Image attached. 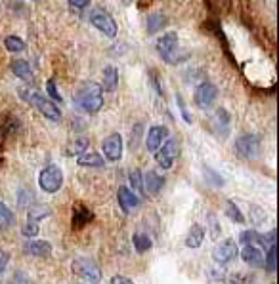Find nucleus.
<instances>
[{"label": "nucleus", "instance_id": "1a4fd4ad", "mask_svg": "<svg viewBox=\"0 0 279 284\" xmlns=\"http://www.w3.org/2000/svg\"><path fill=\"white\" fill-rule=\"evenodd\" d=\"M102 151L109 162L121 161V157H123V138H121V134H111L103 139Z\"/></svg>", "mask_w": 279, "mask_h": 284}, {"label": "nucleus", "instance_id": "72a5a7b5", "mask_svg": "<svg viewBox=\"0 0 279 284\" xmlns=\"http://www.w3.org/2000/svg\"><path fill=\"white\" fill-rule=\"evenodd\" d=\"M46 92H48V99H52V101H56V103H61V95H59L58 92V86H56V81L54 79H50V81L46 82Z\"/></svg>", "mask_w": 279, "mask_h": 284}, {"label": "nucleus", "instance_id": "39448f33", "mask_svg": "<svg viewBox=\"0 0 279 284\" xmlns=\"http://www.w3.org/2000/svg\"><path fill=\"white\" fill-rule=\"evenodd\" d=\"M71 269H73L75 275L88 280L90 284H98L102 280V269L90 257H75L73 263H71Z\"/></svg>", "mask_w": 279, "mask_h": 284}, {"label": "nucleus", "instance_id": "f704fd0d", "mask_svg": "<svg viewBox=\"0 0 279 284\" xmlns=\"http://www.w3.org/2000/svg\"><path fill=\"white\" fill-rule=\"evenodd\" d=\"M208 225H211V237H213V239H218V235H220V225H218L214 214H208Z\"/></svg>", "mask_w": 279, "mask_h": 284}, {"label": "nucleus", "instance_id": "412c9836", "mask_svg": "<svg viewBox=\"0 0 279 284\" xmlns=\"http://www.w3.org/2000/svg\"><path fill=\"white\" fill-rule=\"evenodd\" d=\"M77 164L86 168H102L105 164V161H103L102 154L98 153H82L77 157Z\"/></svg>", "mask_w": 279, "mask_h": 284}, {"label": "nucleus", "instance_id": "aec40b11", "mask_svg": "<svg viewBox=\"0 0 279 284\" xmlns=\"http://www.w3.org/2000/svg\"><path fill=\"white\" fill-rule=\"evenodd\" d=\"M203 239H205V229L199 225V223H193L190 229V233H188V237H185V246L199 248L203 244Z\"/></svg>", "mask_w": 279, "mask_h": 284}, {"label": "nucleus", "instance_id": "423d86ee", "mask_svg": "<svg viewBox=\"0 0 279 284\" xmlns=\"http://www.w3.org/2000/svg\"><path fill=\"white\" fill-rule=\"evenodd\" d=\"M38 185L44 193H58L63 185V172L59 170V166L50 164L46 166L40 174H38Z\"/></svg>", "mask_w": 279, "mask_h": 284}, {"label": "nucleus", "instance_id": "9d476101", "mask_svg": "<svg viewBox=\"0 0 279 284\" xmlns=\"http://www.w3.org/2000/svg\"><path fill=\"white\" fill-rule=\"evenodd\" d=\"M239 254V250H237V242H234L231 239L229 241H224L220 242L218 246L213 250V260L216 263H220V265H226V263L234 262L235 257Z\"/></svg>", "mask_w": 279, "mask_h": 284}, {"label": "nucleus", "instance_id": "cd10ccee", "mask_svg": "<svg viewBox=\"0 0 279 284\" xmlns=\"http://www.w3.org/2000/svg\"><path fill=\"white\" fill-rule=\"evenodd\" d=\"M128 179H130V185H132V189L136 191V193H144V175H142V172H140L138 168H134V170H130V174H128Z\"/></svg>", "mask_w": 279, "mask_h": 284}, {"label": "nucleus", "instance_id": "4be33fe9", "mask_svg": "<svg viewBox=\"0 0 279 284\" xmlns=\"http://www.w3.org/2000/svg\"><path fill=\"white\" fill-rule=\"evenodd\" d=\"M119 84V71L117 67L113 65H107L103 69V88L107 90V92H113Z\"/></svg>", "mask_w": 279, "mask_h": 284}, {"label": "nucleus", "instance_id": "c756f323", "mask_svg": "<svg viewBox=\"0 0 279 284\" xmlns=\"http://www.w3.org/2000/svg\"><path fill=\"white\" fill-rule=\"evenodd\" d=\"M14 223V214L12 210L8 208L4 202H0V229H4V227H10Z\"/></svg>", "mask_w": 279, "mask_h": 284}, {"label": "nucleus", "instance_id": "c9c22d12", "mask_svg": "<svg viewBox=\"0 0 279 284\" xmlns=\"http://www.w3.org/2000/svg\"><path fill=\"white\" fill-rule=\"evenodd\" d=\"M176 101H178V107H180V111H182V117H184V120H185V122H191L190 113H188V109H185L184 99H182V95H180V94L176 95Z\"/></svg>", "mask_w": 279, "mask_h": 284}, {"label": "nucleus", "instance_id": "f257e3e1", "mask_svg": "<svg viewBox=\"0 0 279 284\" xmlns=\"http://www.w3.org/2000/svg\"><path fill=\"white\" fill-rule=\"evenodd\" d=\"M75 107L84 111L88 115H96L103 107V90L96 82H84L81 88L75 92Z\"/></svg>", "mask_w": 279, "mask_h": 284}, {"label": "nucleus", "instance_id": "7ed1b4c3", "mask_svg": "<svg viewBox=\"0 0 279 284\" xmlns=\"http://www.w3.org/2000/svg\"><path fill=\"white\" fill-rule=\"evenodd\" d=\"M155 50L159 51V56H161L167 63H178L180 59H184V56H178V33L174 31H170V33H165L162 37L157 38V42H155Z\"/></svg>", "mask_w": 279, "mask_h": 284}, {"label": "nucleus", "instance_id": "a878e982", "mask_svg": "<svg viewBox=\"0 0 279 284\" xmlns=\"http://www.w3.org/2000/svg\"><path fill=\"white\" fill-rule=\"evenodd\" d=\"M264 265L270 273L277 269V246L275 244H270V250L264 254Z\"/></svg>", "mask_w": 279, "mask_h": 284}, {"label": "nucleus", "instance_id": "4468645a", "mask_svg": "<svg viewBox=\"0 0 279 284\" xmlns=\"http://www.w3.org/2000/svg\"><path fill=\"white\" fill-rule=\"evenodd\" d=\"M94 219V212L90 210L88 206L77 202L73 206V227L79 229V227H84L86 223H90Z\"/></svg>", "mask_w": 279, "mask_h": 284}, {"label": "nucleus", "instance_id": "dca6fc26", "mask_svg": "<svg viewBox=\"0 0 279 284\" xmlns=\"http://www.w3.org/2000/svg\"><path fill=\"white\" fill-rule=\"evenodd\" d=\"M25 252L31 255H37V257H46L52 252V244L46 241H35V239H31L25 244Z\"/></svg>", "mask_w": 279, "mask_h": 284}, {"label": "nucleus", "instance_id": "6e6552de", "mask_svg": "<svg viewBox=\"0 0 279 284\" xmlns=\"http://www.w3.org/2000/svg\"><path fill=\"white\" fill-rule=\"evenodd\" d=\"M178 154H180V143H178V139H169L167 143H162L157 151H155V161L157 164L162 168V170H169L172 168V164L176 162Z\"/></svg>", "mask_w": 279, "mask_h": 284}, {"label": "nucleus", "instance_id": "6ab92c4d", "mask_svg": "<svg viewBox=\"0 0 279 284\" xmlns=\"http://www.w3.org/2000/svg\"><path fill=\"white\" fill-rule=\"evenodd\" d=\"M167 23H169V17L161 12H157V14H151L147 17V33L149 35H155V33H161L165 27H167Z\"/></svg>", "mask_w": 279, "mask_h": 284}, {"label": "nucleus", "instance_id": "58836bf2", "mask_svg": "<svg viewBox=\"0 0 279 284\" xmlns=\"http://www.w3.org/2000/svg\"><path fill=\"white\" fill-rule=\"evenodd\" d=\"M111 284H134L128 277H123V275H115L111 277Z\"/></svg>", "mask_w": 279, "mask_h": 284}, {"label": "nucleus", "instance_id": "0eeeda50", "mask_svg": "<svg viewBox=\"0 0 279 284\" xmlns=\"http://www.w3.org/2000/svg\"><path fill=\"white\" fill-rule=\"evenodd\" d=\"M235 153L241 159H257L260 154V136L257 134H243L235 139Z\"/></svg>", "mask_w": 279, "mask_h": 284}, {"label": "nucleus", "instance_id": "473e14b6", "mask_svg": "<svg viewBox=\"0 0 279 284\" xmlns=\"http://www.w3.org/2000/svg\"><path fill=\"white\" fill-rule=\"evenodd\" d=\"M48 214H50V210H48L46 206H42V204H40V206H31L29 208V219L31 221H38L40 218H46Z\"/></svg>", "mask_w": 279, "mask_h": 284}, {"label": "nucleus", "instance_id": "5701e85b", "mask_svg": "<svg viewBox=\"0 0 279 284\" xmlns=\"http://www.w3.org/2000/svg\"><path fill=\"white\" fill-rule=\"evenodd\" d=\"M239 241H241L245 246H257L260 242H264V237L250 229V231H243V233L239 235Z\"/></svg>", "mask_w": 279, "mask_h": 284}, {"label": "nucleus", "instance_id": "f03ea898", "mask_svg": "<svg viewBox=\"0 0 279 284\" xmlns=\"http://www.w3.org/2000/svg\"><path fill=\"white\" fill-rule=\"evenodd\" d=\"M21 95L35 107V109L40 111V115L46 117L48 120H52V122H59V120H61V111L58 109V105L52 101V99L44 97L42 94H38L37 90H29V92H27V90H21Z\"/></svg>", "mask_w": 279, "mask_h": 284}, {"label": "nucleus", "instance_id": "b1692460", "mask_svg": "<svg viewBox=\"0 0 279 284\" xmlns=\"http://www.w3.org/2000/svg\"><path fill=\"white\" fill-rule=\"evenodd\" d=\"M132 242H134V248H136V252H147V250H151V246H153V242H151V239L147 237V235L144 233H136L132 237Z\"/></svg>", "mask_w": 279, "mask_h": 284}, {"label": "nucleus", "instance_id": "2eb2a0df", "mask_svg": "<svg viewBox=\"0 0 279 284\" xmlns=\"http://www.w3.org/2000/svg\"><path fill=\"white\" fill-rule=\"evenodd\" d=\"M243 262L250 265V267H260L264 265V252L260 250L258 246H245L241 252Z\"/></svg>", "mask_w": 279, "mask_h": 284}, {"label": "nucleus", "instance_id": "393cba45", "mask_svg": "<svg viewBox=\"0 0 279 284\" xmlns=\"http://www.w3.org/2000/svg\"><path fill=\"white\" fill-rule=\"evenodd\" d=\"M4 46H6L8 51H12V54H17V51H23L27 46H25V40H21L19 37H15V35H10V37L4 38Z\"/></svg>", "mask_w": 279, "mask_h": 284}, {"label": "nucleus", "instance_id": "7c9ffc66", "mask_svg": "<svg viewBox=\"0 0 279 284\" xmlns=\"http://www.w3.org/2000/svg\"><path fill=\"white\" fill-rule=\"evenodd\" d=\"M226 284H254V277L247 273H235L226 278Z\"/></svg>", "mask_w": 279, "mask_h": 284}, {"label": "nucleus", "instance_id": "e433bc0d", "mask_svg": "<svg viewBox=\"0 0 279 284\" xmlns=\"http://www.w3.org/2000/svg\"><path fill=\"white\" fill-rule=\"evenodd\" d=\"M69 6L75 8V10H84V8L90 6V0H67Z\"/></svg>", "mask_w": 279, "mask_h": 284}, {"label": "nucleus", "instance_id": "a211bd4d", "mask_svg": "<svg viewBox=\"0 0 279 284\" xmlns=\"http://www.w3.org/2000/svg\"><path fill=\"white\" fill-rule=\"evenodd\" d=\"M12 73L25 82L33 81V71H31V65L25 59H15V61H12Z\"/></svg>", "mask_w": 279, "mask_h": 284}, {"label": "nucleus", "instance_id": "2f4dec72", "mask_svg": "<svg viewBox=\"0 0 279 284\" xmlns=\"http://www.w3.org/2000/svg\"><path fill=\"white\" fill-rule=\"evenodd\" d=\"M38 231H40V227H38V221H31V219H27L25 221V225L21 227V233L25 239H35L38 235Z\"/></svg>", "mask_w": 279, "mask_h": 284}, {"label": "nucleus", "instance_id": "ddd939ff", "mask_svg": "<svg viewBox=\"0 0 279 284\" xmlns=\"http://www.w3.org/2000/svg\"><path fill=\"white\" fill-rule=\"evenodd\" d=\"M117 198H119V204H121V208L125 212H132L134 208H138L140 206V198L136 193L128 189V187H119V193H117Z\"/></svg>", "mask_w": 279, "mask_h": 284}, {"label": "nucleus", "instance_id": "bb28decb", "mask_svg": "<svg viewBox=\"0 0 279 284\" xmlns=\"http://www.w3.org/2000/svg\"><path fill=\"white\" fill-rule=\"evenodd\" d=\"M86 147H88V139L86 138H79V139H75L71 145L67 147V151L65 153L69 154V157H79V154H82L84 151H86Z\"/></svg>", "mask_w": 279, "mask_h": 284}, {"label": "nucleus", "instance_id": "f8f14e48", "mask_svg": "<svg viewBox=\"0 0 279 284\" xmlns=\"http://www.w3.org/2000/svg\"><path fill=\"white\" fill-rule=\"evenodd\" d=\"M167 136H169V130L165 128V126H153L151 130L147 132V139H146V145H147V149L151 151V153H155L159 147L162 145V141L167 139Z\"/></svg>", "mask_w": 279, "mask_h": 284}, {"label": "nucleus", "instance_id": "9b49d317", "mask_svg": "<svg viewBox=\"0 0 279 284\" xmlns=\"http://www.w3.org/2000/svg\"><path fill=\"white\" fill-rule=\"evenodd\" d=\"M216 95H218V88L214 86L213 82H201L195 90V95H193V99L197 103V107H211L216 99Z\"/></svg>", "mask_w": 279, "mask_h": 284}, {"label": "nucleus", "instance_id": "f3484780", "mask_svg": "<svg viewBox=\"0 0 279 284\" xmlns=\"http://www.w3.org/2000/svg\"><path fill=\"white\" fill-rule=\"evenodd\" d=\"M162 185H165V177L161 174H157V172H147L146 177H144V189H147L151 195H157V193H161Z\"/></svg>", "mask_w": 279, "mask_h": 284}, {"label": "nucleus", "instance_id": "20e7f679", "mask_svg": "<svg viewBox=\"0 0 279 284\" xmlns=\"http://www.w3.org/2000/svg\"><path fill=\"white\" fill-rule=\"evenodd\" d=\"M90 23L94 25L96 29L103 33L107 38H115L119 33V27H117V21L113 19V15L109 12H105L103 8H94L88 15Z\"/></svg>", "mask_w": 279, "mask_h": 284}, {"label": "nucleus", "instance_id": "4c0bfd02", "mask_svg": "<svg viewBox=\"0 0 279 284\" xmlns=\"http://www.w3.org/2000/svg\"><path fill=\"white\" fill-rule=\"evenodd\" d=\"M8 262H10V254H8L6 250H0V275L8 267Z\"/></svg>", "mask_w": 279, "mask_h": 284}, {"label": "nucleus", "instance_id": "c85d7f7f", "mask_svg": "<svg viewBox=\"0 0 279 284\" xmlns=\"http://www.w3.org/2000/svg\"><path fill=\"white\" fill-rule=\"evenodd\" d=\"M226 216H228L231 221H235V223H245V216H243L241 210L237 208V204L231 202V200H228V204H226Z\"/></svg>", "mask_w": 279, "mask_h": 284}]
</instances>
